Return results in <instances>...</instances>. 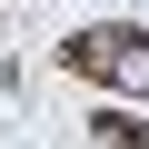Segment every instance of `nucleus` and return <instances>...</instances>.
I'll use <instances>...</instances> for the list:
<instances>
[{"instance_id": "nucleus-1", "label": "nucleus", "mask_w": 149, "mask_h": 149, "mask_svg": "<svg viewBox=\"0 0 149 149\" xmlns=\"http://www.w3.org/2000/svg\"><path fill=\"white\" fill-rule=\"evenodd\" d=\"M90 80H109V90L149 100V30H109V50H100V70H90Z\"/></svg>"}]
</instances>
